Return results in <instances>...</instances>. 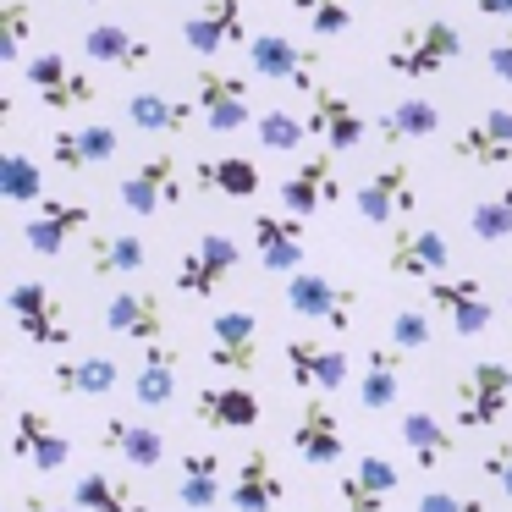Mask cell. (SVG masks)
Instances as JSON below:
<instances>
[{"instance_id":"43","label":"cell","mask_w":512,"mask_h":512,"mask_svg":"<svg viewBox=\"0 0 512 512\" xmlns=\"http://www.w3.org/2000/svg\"><path fill=\"white\" fill-rule=\"evenodd\" d=\"M292 12L309 23V34L320 39H342L353 28V0H292Z\"/></svg>"},{"instance_id":"35","label":"cell","mask_w":512,"mask_h":512,"mask_svg":"<svg viewBox=\"0 0 512 512\" xmlns=\"http://www.w3.org/2000/svg\"><path fill=\"white\" fill-rule=\"evenodd\" d=\"M402 391V347H369L364 375H358V402L369 413H386Z\"/></svg>"},{"instance_id":"19","label":"cell","mask_w":512,"mask_h":512,"mask_svg":"<svg viewBox=\"0 0 512 512\" xmlns=\"http://www.w3.org/2000/svg\"><path fill=\"white\" fill-rule=\"evenodd\" d=\"M89 204L83 199H45L34 215L23 221V243L34 248V254H45V259H61L72 248V237L78 232H89Z\"/></svg>"},{"instance_id":"45","label":"cell","mask_w":512,"mask_h":512,"mask_svg":"<svg viewBox=\"0 0 512 512\" xmlns=\"http://www.w3.org/2000/svg\"><path fill=\"white\" fill-rule=\"evenodd\" d=\"M430 342H435L430 309H397L391 314V347H402V353H424Z\"/></svg>"},{"instance_id":"3","label":"cell","mask_w":512,"mask_h":512,"mask_svg":"<svg viewBox=\"0 0 512 512\" xmlns=\"http://www.w3.org/2000/svg\"><path fill=\"white\" fill-rule=\"evenodd\" d=\"M287 309L298 320H320L331 331H353V314H358V292L331 281L325 270H292L287 276Z\"/></svg>"},{"instance_id":"30","label":"cell","mask_w":512,"mask_h":512,"mask_svg":"<svg viewBox=\"0 0 512 512\" xmlns=\"http://www.w3.org/2000/svg\"><path fill=\"white\" fill-rule=\"evenodd\" d=\"M221 457L210 452V446H199V452H182L177 463V501L188 512H210L221 507Z\"/></svg>"},{"instance_id":"27","label":"cell","mask_w":512,"mask_h":512,"mask_svg":"<svg viewBox=\"0 0 512 512\" xmlns=\"http://www.w3.org/2000/svg\"><path fill=\"white\" fill-rule=\"evenodd\" d=\"M105 325H111L116 336H133V342L155 347L160 336H166V309H160L155 292H133V287H122L111 303H105Z\"/></svg>"},{"instance_id":"6","label":"cell","mask_w":512,"mask_h":512,"mask_svg":"<svg viewBox=\"0 0 512 512\" xmlns=\"http://www.w3.org/2000/svg\"><path fill=\"white\" fill-rule=\"evenodd\" d=\"M237 265H243V248H237V237L204 232L199 243H193L188 254L177 259V292H182V298H215V292H221V281L232 276Z\"/></svg>"},{"instance_id":"44","label":"cell","mask_w":512,"mask_h":512,"mask_svg":"<svg viewBox=\"0 0 512 512\" xmlns=\"http://www.w3.org/2000/svg\"><path fill=\"white\" fill-rule=\"evenodd\" d=\"M34 34V0H6L0 6V61H23V45Z\"/></svg>"},{"instance_id":"41","label":"cell","mask_w":512,"mask_h":512,"mask_svg":"<svg viewBox=\"0 0 512 512\" xmlns=\"http://www.w3.org/2000/svg\"><path fill=\"white\" fill-rule=\"evenodd\" d=\"M254 138L265 149H276V155H292V149H303V138H309V122L281 111V105H270V111L254 116Z\"/></svg>"},{"instance_id":"9","label":"cell","mask_w":512,"mask_h":512,"mask_svg":"<svg viewBox=\"0 0 512 512\" xmlns=\"http://www.w3.org/2000/svg\"><path fill=\"white\" fill-rule=\"evenodd\" d=\"M347 375H353V364H347V353L336 342H320V336H292L287 342V380L298 391L331 397V391L347 386Z\"/></svg>"},{"instance_id":"26","label":"cell","mask_w":512,"mask_h":512,"mask_svg":"<svg viewBox=\"0 0 512 512\" xmlns=\"http://www.w3.org/2000/svg\"><path fill=\"white\" fill-rule=\"evenodd\" d=\"M116 149H122V133L105 122L94 127H61L56 138H50V160H56L61 171H89V166H105V160H116Z\"/></svg>"},{"instance_id":"1","label":"cell","mask_w":512,"mask_h":512,"mask_svg":"<svg viewBox=\"0 0 512 512\" xmlns=\"http://www.w3.org/2000/svg\"><path fill=\"white\" fill-rule=\"evenodd\" d=\"M457 56H463V34H457L452 23H441V17H424V23H413L397 34V45L386 50V72H397V78H408V83H430L435 72Z\"/></svg>"},{"instance_id":"32","label":"cell","mask_w":512,"mask_h":512,"mask_svg":"<svg viewBox=\"0 0 512 512\" xmlns=\"http://www.w3.org/2000/svg\"><path fill=\"white\" fill-rule=\"evenodd\" d=\"M144 265H149L144 237H133V232H94L89 237V276H100V281L138 276Z\"/></svg>"},{"instance_id":"46","label":"cell","mask_w":512,"mask_h":512,"mask_svg":"<svg viewBox=\"0 0 512 512\" xmlns=\"http://www.w3.org/2000/svg\"><path fill=\"white\" fill-rule=\"evenodd\" d=\"M419 512H485V496H474V490H452V485H430L419 496Z\"/></svg>"},{"instance_id":"14","label":"cell","mask_w":512,"mask_h":512,"mask_svg":"<svg viewBox=\"0 0 512 512\" xmlns=\"http://www.w3.org/2000/svg\"><path fill=\"white\" fill-rule=\"evenodd\" d=\"M446 265H452V243H446L435 226H397V237H391V248H386L391 276L435 281V276H446Z\"/></svg>"},{"instance_id":"7","label":"cell","mask_w":512,"mask_h":512,"mask_svg":"<svg viewBox=\"0 0 512 512\" xmlns=\"http://www.w3.org/2000/svg\"><path fill=\"white\" fill-rule=\"evenodd\" d=\"M23 78H28V89L39 94L45 111H83V105L100 100V89L89 83V72H72L61 50H39V56L23 67Z\"/></svg>"},{"instance_id":"15","label":"cell","mask_w":512,"mask_h":512,"mask_svg":"<svg viewBox=\"0 0 512 512\" xmlns=\"http://www.w3.org/2000/svg\"><path fill=\"white\" fill-rule=\"evenodd\" d=\"M342 177H336V166H331V155H314V160H303L292 177H281V188H276V199H281V210L287 215H298V221H314L320 210H331V204H342Z\"/></svg>"},{"instance_id":"25","label":"cell","mask_w":512,"mask_h":512,"mask_svg":"<svg viewBox=\"0 0 512 512\" xmlns=\"http://www.w3.org/2000/svg\"><path fill=\"white\" fill-rule=\"evenodd\" d=\"M259 413H265V402H259L248 386H204V391H193V419H199L204 430L248 435L259 424Z\"/></svg>"},{"instance_id":"8","label":"cell","mask_w":512,"mask_h":512,"mask_svg":"<svg viewBox=\"0 0 512 512\" xmlns=\"http://www.w3.org/2000/svg\"><path fill=\"white\" fill-rule=\"evenodd\" d=\"M292 452L303 457L309 468H331L347 457V435H342V419H336V408L320 397V391H309L298 408V424H292Z\"/></svg>"},{"instance_id":"33","label":"cell","mask_w":512,"mask_h":512,"mask_svg":"<svg viewBox=\"0 0 512 512\" xmlns=\"http://www.w3.org/2000/svg\"><path fill=\"white\" fill-rule=\"evenodd\" d=\"M122 111H127V122H133V133H182L199 105L171 100V94H160V89H138V94H127Z\"/></svg>"},{"instance_id":"17","label":"cell","mask_w":512,"mask_h":512,"mask_svg":"<svg viewBox=\"0 0 512 512\" xmlns=\"http://www.w3.org/2000/svg\"><path fill=\"white\" fill-rule=\"evenodd\" d=\"M452 155L479 171H507L512 166V111L496 105V111L474 116L463 133H452Z\"/></svg>"},{"instance_id":"21","label":"cell","mask_w":512,"mask_h":512,"mask_svg":"<svg viewBox=\"0 0 512 512\" xmlns=\"http://www.w3.org/2000/svg\"><path fill=\"white\" fill-rule=\"evenodd\" d=\"M309 133L325 138V149H331V155H347V149L364 144L369 122L353 111V100H342L336 89L314 83V89H309Z\"/></svg>"},{"instance_id":"34","label":"cell","mask_w":512,"mask_h":512,"mask_svg":"<svg viewBox=\"0 0 512 512\" xmlns=\"http://www.w3.org/2000/svg\"><path fill=\"white\" fill-rule=\"evenodd\" d=\"M177 375H182V358L171 353L166 342L144 347V364L133 369V402H144V408H166V402L177 397Z\"/></svg>"},{"instance_id":"5","label":"cell","mask_w":512,"mask_h":512,"mask_svg":"<svg viewBox=\"0 0 512 512\" xmlns=\"http://www.w3.org/2000/svg\"><path fill=\"white\" fill-rule=\"evenodd\" d=\"M193 105H199L210 133H243V127L254 122V111H248V78L221 72V67L193 72Z\"/></svg>"},{"instance_id":"37","label":"cell","mask_w":512,"mask_h":512,"mask_svg":"<svg viewBox=\"0 0 512 512\" xmlns=\"http://www.w3.org/2000/svg\"><path fill=\"white\" fill-rule=\"evenodd\" d=\"M441 133V105L424 100V94H408V100H397L386 116H380V138H386L391 149L397 144H419V138Z\"/></svg>"},{"instance_id":"16","label":"cell","mask_w":512,"mask_h":512,"mask_svg":"<svg viewBox=\"0 0 512 512\" xmlns=\"http://www.w3.org/2000/svg\"><path fill=\"white\" fill-rule=\"evenodd\" d=\"M182 39H188L193 56H221L232 45H248V17L243 0H199V12L182 23Z\"/></svg>"},{"instance_id":"2","label":"cell","mask_w":512,"mask_h":512,"mask_svg":"<svg viewBox=\"0 0 512 512\" xmlns=\"http://www.w3.org/2000/svg\"><path fill=\"white\" fill-rule=\"evenodd\" d=\"M507 402H512V364L479 358L452 386V419H457V430H490L507 413Z\"/></svg>"},{"instance_id":"4","label":"cell","mask_w":512,"mask_h":512,"mask_svg":"<svg viewBox=\"0 0 512 512\" xmlns=\"http://www.w3.org/2000/svg\"><path fill=\"white\" fill-rule=\"evenodd\" d=\"M6 309H12V325L23 331V342L72 347V325H67V314H61V298L45 287V281H12Z\"/></svg>"},{"instance_id":"47","label":"cell","mask_w":512,"mask_h":512,"mask_svg":"<svg viewBox=\"0 0 512 512\" xmlns=\"http://www.w3.org/2000/svg\"><path fill=\"white\" fill-rule=\"evenodd\" d=\"M479 468H485L490 485H501V496L512 501V441H496L485 457H479Z\"/></svg>"},{"instance_id":"50","label":"cell","mask_w":512,"mask_h":512,"mask_svg":"<svg viewBox=\"0 0 512 512\" xmlns=\"http://www.w3.org/2000/svg\"><path fill=\"white\" fill-rule=\"evenodd\" d=\"M23 507H28V512H67V507H56V501H45L39 490H28V496H23Z\"/></svg>"},{"instance_id":"11","label":"cell","mask_w":512,"mask_h":512,"mask_svg":"<svg viewBox=\"0 0 512 512\" xmlns=\"http://www.w3.org/2000/svg\"><path fill=\"white\" fill-rule=\"evenodd\" d=\"M116 193H122L127 210L149 221V215H160V210H171V204H182V193H188V188H182V166H177V155H149L144 166L127 171Z\"/></svg>"},{"instance_id":"52","label":"cell","mask_w":512,"mask_h":512,"mask_svg":"<svg viewBox=\"0 0 512 512\" xmlns=\"http://www.w3.org/2000/svg\"><path fill=\"white\" fill-rule=\"evenodd\" d=\"M89 6H105V0H89Z\"/></svg>"},{"instance_id":"28","label":"cell","mask_w":512,"mask_h":512,"mask_svg":"<svg viewBox=\"0 0 512 512\" xmlns=\"http://www.w3.org/2000/svg\"><path fill=\"white\" fill-rule=\"evenodd\" d=\"M116 380H122V369L105 353H72L50 364V386L61 397H105V391H116Z\"/></svg>"},{"instance_id":"10","label":"cell","mask_w":512,"mask_h":512,"mask_svg":"<svg viewBox=\"0 0 512 512\" xmlns=\"http://www.w3.org/2000/svg\"><path fill=\"white\" fill-rule=\"evenodd\" d=\"M210 358L226 375H254L259 358H265V342H259V320L248 309H221L210 320Z\"/></svg>"},{"instance_id":"48","label":"cell","mask_w":512,"mask_h":512,"mask_svg":"<svg viewBox=\"0 0 512 512\" xmlns=\"http://www.w3.org/2000/svg\"><path fill=\"white\" fill-rule=\"evenodd\" d=\"M485 72H490V78H501V83L512 89V28H507L501 39H490V45H485Z\"/></svg>"},{"instance_id":"20","label":"cell","mask_w":512,"mask_h":512,"mask_svg":"<svg viewBox=\"0 0 512 512\" xmlns=\"http://www.w3.org/2000/svg\"><path fill=\"white\" fill-rule=\"evenodd\" d=\"M281 496H287V485H281L276 463H270L265 441H254L243 452V463H237V479L226 485V507L232 512H276Z\"/></svg>"},{"instance_id":"42","label":"cell","mask_w":512,"mask_h":512,"mask_svg":"<svg viewBox=\"0 0 512 512\" xmlns=\"http://www.w3.org/2000/svg\"><path fill=\"white\" fill-rule=\"evenodd\" d=\"M468 232H474L479 243H507L512 237V188H496L490 199H479L474 210H468Z\"/></svg>"},{"instance_id":"12","label":"cell","mask_w":512,"mask_h":512,"mask_svg":"<svg viewBox=\"0 0 512 512\" xmlns=\"http://www.w3.org/2000/svg\"><path fill=\"white\" fill-rule=\"evenodd\" d=\"M353 210L364 215L369 226H386V221H397V215H413L419 210V188H413V171L402 166H380V171H369L364 182L353 188Z\"/></svg>"},{"instance_id":"39","label":"cell","mask_w":512,"mask_h":512,"mask_svg":"<svg viewBox=\"0 0 512 512\" xmlns=\"http://www.w3.org/2000/svg\"><path fill=\"white\" fill-rule=\"evenodd\" d=\"M72 507L78 512H149V501L111 474H78L72 479Z\"/></svg>"},{"instance_id":"24","label":"cell","mask_w":512,"mask_h":512,"mask_svg":"<svg viewBox=\"0 0 512 512\" xmlns=\"http://www.w3.org/2000/svg\"><path fill=\"white\" fill-rule=\"evenodd\" d=\"M254 248H259V259H265V270L292 276V270H303V254H309V226L287 210L254 215Z\"/></svg>"},{"instance_id":"29","label":"cell","mask_w":512,"mask_h":512,"mask_svg":"<svg viewBox=\"0 0 512 512\" xmlns=\"http://www.w3.org/2000/svg\"><path fill=\"white\" fill-rule=\"evenodd\" d=\"M397 435H402V446H408V457H413V468L419 474H435V468L452 457V430H446L435 413H424V408H408L402 413V424H397Z\"/></svg>"},{"instance_id":"49","label":"cell","mask_w":512,"mask_h":512,"mask_svg":"<svg viewBox=\"0 0 512 512\" xmlns=\"http://www.w3.org/2000/svg\"><path fill=\"white\" fill-rule=\"evenodd\" d=\"M479 17H512V0H474Z\"/></svg>"},{"instance_id":"51","label":"cell","mask_w":512,"mask_h":512,"mask_svg":"<svg viewBox=\"0 0 512 512\" xmlns=\"http://www.w3.org/2000/svg\"><path fill=\"white\" fill-rule=\"evenodd\" d=\"M507 325H512V298H507Z\"/></svg>"},{"instance_id":"38","label":"cell","mask_w":512,"mask_h":512,"mask_svg":"<svg viewBox=\"0 0 512 512\" xmlns=\"http://www.w3.org/2000/svg\"><path fill=\"white\" fill-rule=\"evenodd\" d=\"M105 446H111L122 463L133 468H160L166 463V435L149 430V424H133V419H105Z\"/></svg>"},{"instance_id":"23","label":"cell","mask_w":512,"mask_h":512,"mask_svg":"<svg viewBox=\"0 0 512 512\" xmlns=\"http://www.w3.org/2000/svg\"><path fill=\"white\" fill-rule=\"evenodd\" d=\"M12 457L28 468H39V474H61L67 457H72V441L39 408H23L17 413V435H12Z\"/></svg>"},{"instance_id":"13","label":"cell","mask_w":512,"mask_h":512,"mask_svg":"<svg viewBox=\"0 0 512 512\" xmlns=\"http://www.w3.org/2000/svg\"><path fill=\"white\" fill-rule=\"evenodd\" d=\"M424 287H430V309H441V320L452 325V336H463V342L496 320L479 276H435V281H424Z\"/></svg>"},{"instance_id":"31","label":"cell","mask_w":512,"mask_h":512,"mask_svg":"<svg viewBox=\"0 0 512 512\" xmlns=\"http://www.w3.org/2000/svg\"><path fill=\"white\" fill-rule=\"evenodd\" d=\"M83 56L100 61V67L133 72V67H149V61H155V50H149L133 28H122V23H94L89 34H83Z\"/></svg>"},{"instance_id":"18","label":"cell","mask_w":512,"mask_h":512,"mask_svg":"<svg viewBox=\"0 0 512 512\" xmlns=\"http://www.w3.org/2000/svg\"><path fill=\"white\" fill-rule=\"evenodd\" d=\"M314 67H320V50L292 45L287 34H259V39H248V72H259L265 83H292V89L309 94V89H314Z\"/></svg>"},{"instance_id":"36","label":"cell","mask_w":512,"mask_h":512,"mask_svg":"<svg viewBox=\"0 0 512 512\" xmlns=\"http://www.w3.org/2000/svg\"><path fill=\"white\" fill-rule=\"evenodd\" d=\"M199 177V193H221V199H254L259 193V166L248 155H221V160H199L193 166Z\"/></svg>"},{"instance_id":"40","label":"cell","mask_w":512,"mask_h":512,"mask_svg":"<svg viewBox=\"0 0 512 512\" xmlns=\"http://www.w3.org/2000/svg\"><path fill=\"white\" fill-rule=\"evenodd\" d=\"M0 199L6 204H45V166L23 149L0 155Z\"/></svg>"},{"instance_id":"22","label":"cell","mask_w":512,"mask_h":512,"mask_svg":"<svg viewBox=\"0 0 512 512\" xmlns=\"http://www.w3.org/2000/svg\"><path fill=\"white\" fill-rule=\"evenodd\" d=\"M397 485H402L397 463H391L386 452H364L353 463V474H342L336 496H342L347 512H386L391 496H397Z\"/></svg>"}]
</instances>
